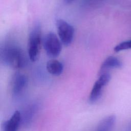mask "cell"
<instances>
[{"label":"cell","mask_w":131,"mask_h":131,"mask_svg":"<svg viewBox=\"0 0 131 131\" xmlns=\"http://www.w3.org/2000/svg\"><path fill=\"white\" fill-rule=\"evenodd\" d=\"M28 79L26 75L20 73H15L11 82V88L12 94L18 96L21 94L27 86Z\"/></svg>","instance_id":"6"},{"label":"cell","mask_w":131,"mask_h":131,"mask_svg":"<svg viewBox=\"0 0 131 131\" xmlns=\"http://www.w3.org/2000/svg\"><path fill=\"white\" fill-rule=\"evenodd\" d=\"M116 118L114 115L107 116L102 119L97 126V131H110L114 127Z\"/></svg>","instance_id":"9"},{"label":"cell","mask_w":131,"mask_h":131,"mask_svg":"<svg viewBox=\"0 0 131 131\" xmlns=\"http://www.w3.org/2000/svg\"><path fill=\"white\" fill-rule=\"evenodd\" d=\"M125 131H131V122L128 124Z\"/></svg>","instance_id":"13"},{"label":"cell","mask_w":131,"mask_h":131,"mask_svg":"<svg viewBox=\"0 0 131 131\" xmlns=\"http://www.w3.org/2000/svg\"><path fill=\"white\" fill-rule=\"evenodd\" d=\"M35 111H36V106L34 104L29 106L26 109L23 117L24 123L28 124L31 122L32 118L34 115V114L35 113Z\"/></svg>","instance_id":"11"},{"label":"cell","mask_w":131,"mask_h":131,"mask_svg":"<svg viewBox=\"0 0 131 131\" xmlns=\"http://www.w3.org/2000/svg\"><path fill=\"white\" fill-rule=\"evenodd\" d=\"M46 68L48 72L51 74L59 76L62 73L63 66L59 61L56 59H52L47 62Z\"/></svg>","instance_id":"10"},{"label":"cell","mask_w":131,"mask_h":131,"mask_svg":"<svg viewBox=\"0 0 131 131\" xmlns=\"http://www.w3.org/2000/svg\"><path fill=\"white\" fill-rule=\"evenodd\" d=\"M21 116L20 112L16 111L9 119L4 121L1 125L2 131H17Z\"/></svg>","instance_id":"7"},{"label":"cell","mask_w":131,"mask_h":131,"mask_svg":"<svg viewBox=\"0 0 131 131\" xmlns=\"http://www.w3.org/2000/svg\"><path fill=\"white\" fill-rule=\"evenodd\" d=\"M43 45L46 54L50 57H57L61 52V41L53 32H49L44 36Z\"/></svg>","instance_id":"3"},{"label":"cell","mask_w":131,"mask_h":131,"mask_svg":"<svg viewBox=\"0 0 131 131\" xmlns=\"http://www.w3.org/2000/svg\"><path fill=\"white\" fill-rule=\"evenodd\" d=\"M121 61L116 57L110 56L107 57L102 62L101 67L100 73V74L107 72L110 69L120 68L122 67Z\"/></svg>","instance_id":"8"},{"label":"cell","mask_w":131,"mask_h":131,"mask_svg":"<svg viewBox=\"0 0 131 131\" xmlns=\"http://www.w3.org/2000/svg\"><path fill=\"white\" fill-rule=\"evenodd\" d=\"M1 59L5 65L14 69L25 66L27 59L23 50L18 46L8 43L1 50Z\"/></svg>","instance_id":"1"},{"label":"cell","mask_w":131,"mask_h":131,"mask_svg":"<svg viewBox=\"0 0 131 131\" xmlns=\"http://www.w3.org/2000/svg\"><path fill=\"white\" fill-rule=\"evenodd\" d=\"M129 49H131V40L123 41L120 43L115 47L114 50L116 52H118L119 51Z\"/></svg>","instance_id":"12"},{"label":"cell","mask_w":131,"mask_h":131,"mask_svg":"<svg viewBox=\"0 0 131 131\" xmlns=\"http://www.w3.org/2000/svg\"><path fill=\"white\" fill-rule=\"evenodd\" d=\"M64 1L66 4H70L72 3L73 1H74L75 0H64Z\"/></svg>","instance_id":"14"},{"label":"cell","mask_w":131,"mask_h":131,"mask_svg":"<svg viewBox=\"0 0 131 131\" xmlns=\"http://www.w3.org/2000/svg\"><path fill=\"white\" fill-rule=\"evenodd\" d=\"M56 27L61 42L65 46L70 45L74 34V29L73 26L66 21L59 19L56 21Z\"/></svg>","instance_id":"4"},{"label":"cell","mask_w":131,"mask_h":131,"mask_svg":"<svg viewBox=\"0 0 131 131\" xmlns=\"http://www.w3.org/2000/svg\"><path fill=\"white\" fill-rule=\"evenodd\" d=\"M111 79V76L108 72L100 74L92 89L89 97V101L91 103L96 102L101 96L102 89L107 84Z\"/></svg>","instance_id":"5"},{"label":"cell","mask_w":131,"mask_h":131,"mask_svg":"<svg viewBox=\"0 0 131 131\" xmlns=\"http://www.w3.org/2000/svg\"><path fill=\"white\" fill-rule=\"evenodd\" d=\"M41 29L39 24L34 25L29 34L28 51L30 60L36 61L39 56L41 43Z\"/></svg>","instance_id":"2"}]
</instances>
